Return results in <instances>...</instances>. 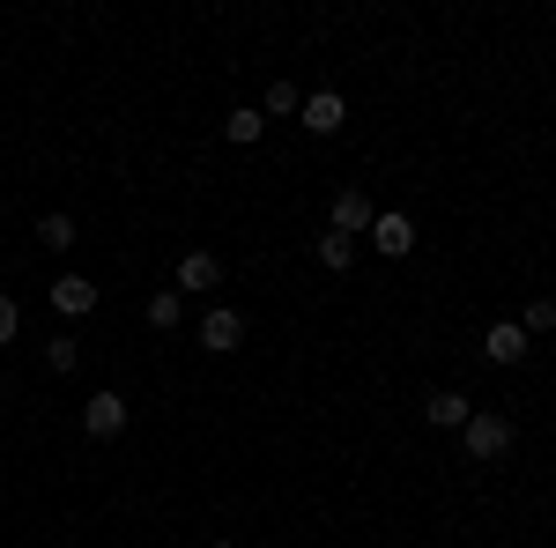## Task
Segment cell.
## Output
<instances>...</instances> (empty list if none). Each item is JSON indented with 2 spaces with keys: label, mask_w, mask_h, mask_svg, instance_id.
<instances>
[{
  "label": "cell",
  "mask_w": 556,
  "mask_h": 548,
  "mask_svg": "<svg viewBox=\"0 0 556 548\" xmlns=\"http://www.w3.org/2000/svg\"><path fill=\"white\" fill-rule=\"evenodd\" d=\"M513 416H482V408H475L468 416V430H460V445H468V460H505V453H513Z\"/></svg>",
  "instance_id": "6da1fadb"
},
{
  "label": "cell",
  "mask_w": 556,
  "mask_h": 548,
  "mask_svg": "<svg viewBox=\"0 0 556 548\" xmlns=\"http://www.w3.org/2000/svg\"><path fill=\"white\" fill-rule=\"evenodd\" d=\"M238 341H245V311H238V304H208V311H201V348H208V356H230Z\"/></svg>",
  "instance_id": "7a4b0ae2"
},
{
  "label": "cell",
  "mask_w": 556,
  "mask_h": 548,
  "mask_svg": "<svg viewBox=\"0 0 556 548\" xmlns=\"http://www.w3.org/2000/svg\"><path fill=\"white\" fill-rule=\"evenodd\" d=\"M371 222H379L371 193H364V186H342V193H334V230H342V238H371Z\"/></svg>",
  "instance_id": "3957f363"
},
{
  "label": "cell",
  "mask_w": 556,
  "mask_h": 548,
  "mask_svg": "<svg viewBox=\"0 0 556 548\" xmlns=\"http://www.w3.org/2000/svg\"><path fill=\"white\" fill-rule=\"evenodd\" d=\"M45 304H52L60 319H89V311H97V282H89V275H60V282L45 290Z\"/></svg>",
  "instance_id": "277c9868"
},
{
  "label": "cell",
  "mask_w": 556,
  "mask_h": 548,
  "mask_svg": "<svg viewBox=\"0 0 556 548\" xmlns=\"http://www.w3.org/2000/svg\"><path fill=\"white\" fill-rule=\"evenodd\" d=\"M298 119H304V133H319V141H327V133H342V127H349V104L334 97V89H312Z\"/></svg>",
  "instance_id": "5b68a950"
},
{
  "label": "cell",
  "mask_w": 556,
  "mask_h": 548,
  "mask_svg": "<svg viewBox=\"0 0 556 548\" xmlns=\"http://www.w3.org/2000/svg\"><path fill=\"white\" fill-rule=\"evenodd\" d=\"M83 430H89V437H119V430H127V400H119L112 385L89 393V400H83Z\"/></svg>",
  "instance_id": "8992f818"
},
{
  "label": "cell",
  "mask_w": 556,
  "mask_h": 548,
  "mask_svg": "<svg viewBox=\"0 0 556 548\" xmlns=\"http://www.w3.org/2000/svg\"><path fill=\"white\" fill-rule=\"evenodd\" d=\"M371 245H379L386 259H408V253H416V222H408L401 208H386L379 222H371Z\"/></svg>",
  "instance_id": "52a82bcc"
},
{
  "label": "cell",
  "mask_w": 556,
  "mask_h": 548,
  "mask_svg": "<svg viewBox=\"0 0 556 548\" xmlns=\"http://www.w3.org/2000/svg\"><path fill=\"white\" fill-rule=\"evenodd\" d=\"M527 348H534V341L519 334V319H497V327L482 334V356H490V364H505V371H513V364L527 356Z\"/></svg>",
  "instance_id": "ba28073f"
},
{
  "label": "cell",
  "mask_w": 556,
  "mask_h": 548,
  "mask_svg": "<svg viewBox=\"0 0 556 548\" xmlns=\"http://www.w3.org/2000/svg\"><path fill=\"white\" fill-rule=\"evenodd\" d=\"M215 282H223V259H215V253H186V259H178V290H186V296H208Z\"/></svg>",
  "instance_id": "9c48e42d"
},
{
  "label": "cell",
  "mask_w": 556,
  "mask_h": 548,
  "mask_svg": "<svg viewBox=\"0 0 556 548\" xmlns=\"http://www.w3.org/2000/svg\"><path fill=\"white\" fill-rule=\"evenodd\" d=\"M468 416H475L468 393H430V400H424V422H430V430H468Z\"/></svg>",
  "instance_id": "30bf717a"
},
{
  "label": "cell",
  "mask_w": 556,
  "mask_h": 548,
  "mask_svg": "<svg viewBox=\"0 0 556 548\" xmlns=\"http://www.w3.org/2000/svg\"><path fill=\"white\" fill-rule=\"evenodd\" d=\"M45 371H52V379H75V371H83V341L52 334V341H45Z\"/></svg>",
  "instance_id": "8fae6325"
},
{
  "label": "cell",
  "mask_w": 556,
  "mask_h": 548,
  "mask_svg": "<svg viewBox=\"0 0 556 548\" xmlns=\"http://www.w3.org/2000/svg\"><path fill=\"white\" fill-rule=\"evenodd\" d=\"M260 133H267V119H260V104H238V112L223 119V141H238V149H253Z\"/></svg>",
  "instance_id": "7c38bea8"
},
{
  "label": "cell",
  "mask_w": 556,
  "mask_h": 548,
  "mask_svg": "<svg viewBox=\"0 0 556 548\" xmlns=\"http://www.w3.org/2000/svg\"><path fill=\"white\" fill-rule=\"evenodd\" d=\"M75 238H83V230H75V215H60V208L38 215V245H45V253H67Z\"/></svg>",
  "instance_id": "4fadbf2b"
},
{
  "label": "cell",
  "mask_w": 556,
  "mask_h": 548,
  "mask_svg": "<svg viewBox=\"0 0 556 548\" xmlns=\"http://www.w3.org/2000/svg\"><path fill=\"white\" fill-rule=\"evenodd\" d=\"M290 112H304L298 82H267V97H260V119H290Z\"/></svg>",
  "instance_id": "5bb4252c"
},
{
  "label": "cell",
  "mask_w": 556,
  "mask_h": 548,
  "mask_svg": "<svg viewBox=\"0 0 556 548\" xmlns=\"http://www.w3.org/2000/svg\"><path fill=\"white\" fill-rule=\"evenodd\" d=\"M519 334H556V296H527V311H519Z\"/></svg>",
  "instance_id": "9a60e30c"
},
{
  "label": "cell",
  "mask_w": 556,
  "mask_h": 548,
  "mask_svg": "<svg viewBox=\"0 0 556 548\" xmlns=\"http://www.w3.org/2000/svg\"><path fill=\"white\" fill-rule=\"evenodd\" d=\"M141 311H149V327H156V334H172L178 311H186V296H178V290H156L149 304H141Z\"/></svg>",
  "instance_id": "2e32d148"
},
{
  "label": "cell",
  "mask_w": 556,
  "mask_h": 548,
  "mask_svg": "<svg viewBox=\"0 0 556 548\" xmlns=\"http://www.w3.org/2000/svg\"><path fill=\"white\" fill-rule=\"evenodd\" d=\"M319 267H327V275H342V267H356V238H342V230H327V238H319Z\"/></svg>",
  "instance_id": "e0dca14e"
},
{
  "label": "cell",
  "mask_w": 556,
  "mask_h": 548,
  "mask_svg": "<svg viewBox=\"0 0 556 548\" xmlns=\"http://www.w3.org/2000/svg\"><path fill=\"white\" fill-rule=\"evenodd\" d=\"M23 334V311H15V296H0V348Z\"/></svg>",
  "instance_id": "ac0fdd59"
},
{
  "label": "cell",
  "mask_w": 556,
  "mask_h": 548,
  "mask_svg": "<svg viewBox=\"0 0 556 548\" xmlns=\"http://www.w3.org/2000/svg\"><path fill=\"white\" fill-rule=\"evenodd\" d=\"M208 548H238V541H208Z\"/></svg>",
  "instance_id": "d6986e66"
},
{
  "label": "cell",
  "mask_w": 556,
  "mask_h": 548,
  "mask_svg": "<svg viewBox=\"0 0 556 548\" xmlns=\"http://www.w3.org/2000/svg\"><path fill=\"white\" fill-rule=\"evenodd\" d=\"M119 548H134V541H119Z\"/></svg>",
  "instance_id": "ffe728a7"
}]
</instances>
